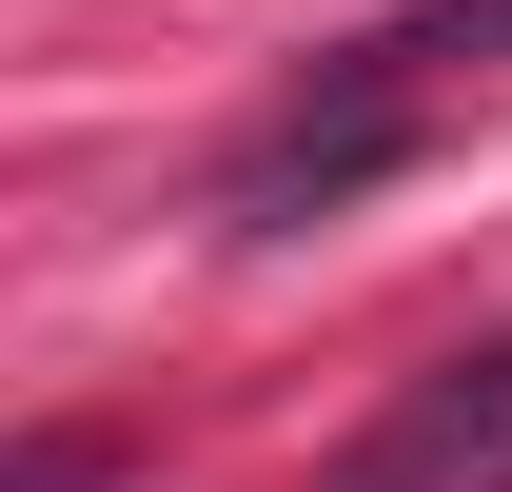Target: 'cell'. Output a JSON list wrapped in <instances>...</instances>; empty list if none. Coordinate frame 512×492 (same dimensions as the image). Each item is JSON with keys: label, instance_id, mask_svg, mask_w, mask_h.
<instances>
[{"label": "cell", "instance_id": "7a4b0ae2", "mask_svg": "<svg viewBox=\"0 0 512 492\" xmlns=\"http://www.w3.org/2000/svg\"><path fill=\"white\" fill-rule=\"evenodd\" d=\"M335 492H512V335H453L434 374H394V414L335 453Z\"/></svg>", "mask_w": 512, "mask_h": 492}, {"label": "cell", "instance_id": "6da1fadb", "mask_svg": "<svg viewBox=\"0 0 512 492\" xmlns=\"http://www.w3.org/2000/svg\"><path fill=\"white\" fill-rule=\"evenodd\" d=\"M493 60H512V0H414L375 40H335V60L217 158V237H316V217H355L375 178H414L453 138V99H493Z\"/></svg>", "mask_w": 512, "mask_h": 492}]
</instances>
